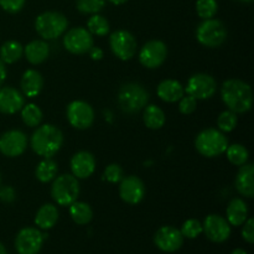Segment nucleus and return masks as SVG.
I'll return each mask as SVG.
<instances>
[{
    "label": "nucleus",
    "instance_id": "32",
    "mask_svg": "<svg viewBox=\"0 0 254 254\" xmlns=\"http://www.w3.org/2000/svg\"><path fill=\"white\" fill-rule=\"evenodd\" d=\"M87 30L96 36H106L109 32V22L102 15L93 14L87 21Z\"/></svg>",
    "mask_w": 254,
    "mask_h": 254
},
{
    "label": "nucleus",
    "instance_id": "3",
    "mask_svg": "<svg viewBox=\"0 0 254 254\" xmlns=\"http://www.w3.org/2000/svg\"><path fill=\"white\" fill-rule=\"evenodd\" d=\"M149 102V93L141 84L127 83L121 87L118 93L119 108L127 114H134L145 108Z\"/></svg>",
    "mask_w": 254,
    "mask_h": 254
},
{
    "label": "nucleus",
    "instance_id": "28",
    "mask_svg": "<svg viewBox=\"0 0 254 254\" xmlns=\"http://www.w3.org/2000/svg\"><path fill=\"white\" fill-rule=\"evenodd\" d=\"M143 119L145 126L148 127L149 129H153V130L163 128L166 121L164 111L160 107L155 106V104H150V106L145 107Z\"/></svg>",
    "mask_w": 254,
    "mask_h": 254
},
{
    "label": "nucleus",
    "instance_id": "11",
    "mask_svg": "<svg viewBox=\"0 0 254 254\" xmlns=\"http://www.w3.org/2000/svg\"><path fill=\"white\" fill-rule=\"evenodd\" d=\"M217 83L211 74L196 73L189 78L185 92L195 99H208L215 94Z\"/></svg>",
    "mask_w": 254,
    "mask_h": 254
},
{
    "label": "nucleus",
    "instance_id": "45",
    "mask_svg": "<svg viewBox=\"0 0 254 254\" xmlns=\"http://www.w3.org/2000/svg\"><path fill=\"white\" fill-rule=\"evenodd\" d=\"M231 254H247V252L245 250H242V248H237V250L233 251Z\"/></svg>",
    "mask_w": 254,
    "mask_h": 254
},
{
    "label": "nucleus",
    "instance_id": "35",
    "mask_svg": "<svg viewBox=\"0 0 254 254\" xmlns=\"http://www.w3.org/2000/svg\"><path fill=\"white\" fill-rule=\"evenodd\" d=\"M217 127L222 133H230L237 127V116L232 111H225L218 116Z\"/></svg>",
    "mask_w": 254,
    "mask_h": 254
},
{
    "label": "nucleus",
    "instance_id": "15",
    "mask_svg": "<svg viewBox=\"0 0 254 254\" xmlns=\"http://www.w3.org/2000/svg\"><path fill=\"white\" fill-rule=\"evenodd\" d=\"M202 232L213 243H223L230 238L231 225L220 215H208L202 225Z\"/></svg>",
    "mask_w": 254,
    "mask_h": 254
},
{
    "label": "nucleus",
    "instance_id": "47",
    "mask_svg": "<svg viewBox=\"0 0 254 254\" xmlns=\"http://www.w3.org/2000/svg\"><path fill=\"white\" fill-rule=\"evenodd\" d=\"M238 1H241V2H251V1H253V0H238Z\"/></svg>",
    "mask_w": 254,
    "mask_h": 254
},
{
    "label": "nucleus",
    "instance_id": "48",
    "mask_svg": "<svg viewBox=\"0 0 254 254\" xmlns=\"http://www.w3.org/2000/svg\"><path fill=\"white\" fill-rule=\"evenodd\" d=\"M0 185H1V175H0Z\"/></svg>",
    "mask_w": 254,
    "mask_h": 254
},
{
    "label": "nucleus",
    "instance_id": "6",
    "mask_svg": "<svg viewBox=\"0 0 254 254\" xmlns=\"http://www.w3.org/2000/svg\"><path fill=\"white\" fill-rule=\"evenodd\" d=\"M79 195L78 179L71 174H64L54 179L51 186V196L60 206H69L77 201Z\"/></svg>",
    "mask_w": 254,
    "mask_h": 254
},
{
    "label": "nucleus",
    "instance_id": "20",
    "mask_svg": "<svg viewBox=\"0 0 254 254\" xmlns=\"http://www.w3.org/2000/svg\"><path fill=\"white\" fill-rule=\"evenodd\" d=\"M236 189L242 196L252 198L254 196V166L253 164H247L241 166L236 176Z\"/></svg>",
    "mask_w": 254,
    "mask_h": 254
},
{
    "label": "nucleus",
    "instance_id": "43",
    "mask_svg": "<svg viewBox=\"0 0 254 254\" xmlns=\"http://www.w3.org/2000/svg\"><path fill=\"white\" fill-rule=\"evenodd\" d=\"M5 78H6V67H5V64L0 59V87L4 83Z\"/></svg>",
    "mask_w": 254,
    "mask_h": 254
},
{
    "label": "nucleus",
    "instance_id": "29",
    "mask_svg": "<svg viewBox=\"0 0 254 254\" xmlns=\"http://www.w3.org/2000/svg\"><path fill=\"white\" fill-rule=\"evenodd\" d=\"M57 164L56 161L52 160L51 158H44V160L40 161L39 165L36 166L35 175L40 183H50L54 180L57 175Z\"/></svg>",
    "mask_w": 254,
    "mask_h": 254
},
{
    "label": "nucleus",
    "instance_id": "36",
    "mask_svg": "<svg viewBox=\"0 0 254 254\" xmlns=\"http://www.w3.org/2000/svg\"><path fill=\"white\" fill-rule=\"evenodd\" d=\"M180 232L184 236V238L193 240V238L198 237L202 233V223L198 220H195V218H190V220L184 222Z\"/></svg>",
    "mask_w": 254,
    "mask_h": 254
},
{
    "label": "nucleus",
    "instance_id": "18",
    "mask_svg": "<svg viewBox=\"0 0 254 254\" xmlns=\"http://www.w3.org/2000/svg\"><path fill=\"white\" fill-rule=\"evenodd\" d=\"M25 104L24 94L12 87L0 88V113L15 114Z\"/></svg>",
    "mask_w": 254,
    "mask_h": 254
},
{
    "label": "nucleus",
    "instance_id": "25",
    "mask_svg": "<svg viewBox=\"0 0 254 254\" xmlns=\"http://www.w3.org/2000/svg\"><path fill=\"white\" fill-rule=\"evenodd\" d=\"M57 221H59V210L52 203L42 205L35 216V223L40 230H50L56 225Z\"/></svg>",
    "mask_w": 254,
    "mask_h": 254
},
{
    "label": "nucleus",
    "instance_id": "40",
    "mask_svg": "<svg viewBox=\"0 0 254 254\" xmlns=\"http://www.w3.org/2000/svg\"><path fill=\"white\" fill-rule=\"evenodd\" d=\"M242 237L247 243L252 245L254 242V220L253 218H247L243 223L242 228Z\"/></svg>",
    "mask_w": 254,
    "mask_h": 254
},
{
    "label": "nucleus",
    "instance_id": "42",
    "mask_svg": "<svg viewBox=\"0 0 254 254\" xmlns=\"http://www.w3.org/2000/svg\"><path fill=\"white\" fill-rule=\"evenodd\" d=\"M89 56H91L92 60L94 61H99V60L103 59V50L101 47H97V46H92L91 50H89Z\"/></svg>",
    "mask_w": 254,
    "mask_h": 254
},
{
    "label": "nucleus",
    "instance_id": "34",
    "mask_svg": "<svg viewBox=\"0 0 254 254\" xmlns=\"http://www.w3.org/2000/svg\"><path fill=\"white\" fill-rule=\"evenodd\" d=\"M106 0H76V7L81 14L93 15L102 11Z\"/></svg>",
    "mask_w": 254,
    "mask_h": 254
},
{
    "label": "nucleus",
    "instance_id": "7",
    "mask_svg": "<svg viewBox=\"0 0 254 254\" xmlns=\"http://www.w3.org/2000/svg\"><path fill=\"white\" fill-rule=\"evenodd\" d=\"M196 39L202 46L216 49L227 39V30L222 21L217 19L203 20L196 29Z\"/></svg>",
    "mask_w": 254,
    "mask_h": 254
},
{
    "label": "nucleus",
    "instance_id": "33",
    "mask_svg": "<svg viewBox=\"0 0 254 254\" xmlns=\"http://www.w3.org/2000/svg\"><path fill=\"white\" fill-rule=\"evenodd\" d=\"M217 0H197L196 1V12L202 20L212 19L217 14Z\"/></svg>",
    "mask_w": 254,
    "mask_h": 254
},
{
    "label": "nucleus",
    "instance_id": "31",
    "mask_svg": "<svg viewBox=\"0 0 254 254\" xmlns=\"http://www.w3.org/2000/svg\"><path fill=\"white\" fill-rule=\"evenodd\" d=\"M226 155L227 159L230 160L231 164L236 166H242L245 165L248 161V150L241 144H232V145H228L226 149Z\"/></svg>",
    "mask_w": 254,
    "mask_h": 254
},
{
    "label": "nucleus",
    "instance_id": "39",
    "mask_svg": "<svg viewBox=\"0 0 254 254\" xmlns=\"http://www.w3.org/2000/svg\"><path fill=\"white\" fill-rule=\"evenodd\" d=\"M25 5V0H0V6L9 14H16L21 11Z\"/></svg>",
    "mask_w": 254,
    "mask_h": 254
},
{
    "label": "nucleus",
    "instance_id": "1",
    "mask_svg": "<svg viewBox=\"0 0 254 254\" xmlns=\"http://www.w3.org/2000/svg\"><path fill=\"white\" fill-rule=\"evenodd\" d=\"M221 97L227 108L236 114L246 113L252 108V88L241 79H227L223 82Z\"/></svg>",
    "mask_w": 254,
    "mask_h": 254
},
{
    "label": "nucleus",
    "instance_id": "17",
    "mask_svg": "<svg viewBox=\"0 0 254 254\" xmlns=\"http://www.w3.org/2000/svg\"><path fill=\"white\" fill-rule=\"evenodd\" d=\"M119 195L128 205H138L145 196V186L138 176H126L122 179L119 185Z\"/></svg>",
    "mask_w": 254,
    "mask_h": 254
},
{
    "label": "nucleus",
    "instance_id": "8",
    "mask_svg": "<svg viewBox=\"0 0 254 254\" xmlns=\"http://www.w3.org/2000/svg\"><path fill=\"white\" fill-rule=\"evenodd\" d=\"M112 52L122 61H129L136 54V40L131 32L127 30H117L109 37Z\"/></svg>",
    "mask_w": 254,
    "mask_h": 254
},
{
    "label": "nucleus",
    "instance_id": "27",
    "mask_svg": "<svg viewBox=\"0 0 254 254\" xmlns=\"http://www.w3.org/2000/svg\"><path fill=\"white\" fill-rule=\"evenodd\" d=\"M22 54H24V47L20 42L15 41V40H9V41L4 42L2 46L0 47V59L4 64H15L21 59Z\"/></svg>",
    "mask_w": 254,
    "mask_h": 254
},
{
    "label": "nucleus",
    "instance_id": "23",
    "mask_svg": "<svg viewBox=\"0 0 254 254\" xmlns=\"http://www.w3.org/2000/svg\"><path fill=\"white\" fill-rule=\"evenodd\" d=\"M226 216H227V222L231 226H242L248 218V206L242 198H233L228 203L227 210H226Z\"/></svg>",
    "mask_w": 254,
    "mask_h": 254
},
{
    "label": "nucleus",
    "instance_id": "24",
    "mask_svg": "<svg viewBox=\"0 0 254 254\" xmlns=\"http://www.w3.org/2000/svg\"><path fill=\"white\" fill-rule=\"evenodd\" d=\"M24 54L27 61L31 64H40L50 55V46L44 40H34L24 47Z\"/></svg>",
    "mask_w": 254,
    "mask_h": 254
},
{
    "label": "nucleus",
    "instance_id": "26",
    "mask_svg": "<svg viewBox=\"0 0 254 254\" xmlns=\"http://www.w3.org/2000/svg\"><path fill=\"white\" fill-rule=\"evenodd\" d=\"M69 216L77 225H88L93 218V211L88 203L74 201L69 205Z\"/></svg>",
    "mask_w": 254,
    "mask_h": 254
},
{
    "label": "nucleus",
    "instance_id": "30",
    "mask_svg": "<svg viewBox=\"0 0 254 254\" xmlns=\"http://www.w3.org/2000/svg\"><path fill=\"white\" fill-rule=\"evenodd\" d=\"M21 119L27 127H39L42 121V111L39 106L34 103H29L21 108Z\"/></svg>",
    "mask_w": 254,
    "mask_h": 254
},
{
    "label": "nucleus",
    "instance_id": "9",
    "mask_svg": "<svg viewBox=\"0 0 254 254\" xmlns=\"http://www.w3.org/2000/svg\"><path fill=\"white\" fill-rule=\"evenodd\" d=\"M40 230L34 227H25L19 231L15 238V248L19 254H37L41 251L45 238Z\"/></svg>",
    "mask_w": 254,
    "mask_h": 254
},
{
    "label": "nucleus",
    "instance_id": "21",
    "mask_svg": "<svg viewBox=\"0 0 254 254\" xmlns=\"http://www.w3.org/2000/svg\"><path fill=\"white\" fill-rule=\"evenodd\" d=\"M44 87V78L36 69H27L21 78L22 94L27 98H35L39 96Z\"/></svg>",
    "mask_w": 254,
    "mask_h": 254
},
{
    "label": "nucleus",
    "instance_id": "13",
    "mask_svg": "<svg viewBox=\"0 0 254 254\" xmlns=\"http://www.w3.org/2000/svg\"><path fill=\"white\" fill-rule=\"evenodd\" d=\"M168 56V47L160 40H151L148 41L139 52V61L146 68H158Z\"/></svg>",
    "mask_w": 254,
    "mask_h": 254
},
{
    "label": "nucleus",
    "instance_id": "41",
    "mask_svg": "<svg viewBox=\"0 0 254 254\" xmlns=\"http://www.w3.org/2000/svg\"><path fill=\"white\" fill-rule=\"evenodd\" d=\"M15 200V191L10 186L0 188V201L5 203H10Z\"/></svg>",
    "mask_w": 254,
    "mask_h": 254
},
{
    "label": "nucleus",
    "instance_id": "37",
    "mask_svg": "<svg viewBox=\"0 0 254 254\" xmlns=\"http://www.w3.org/2000/svg\"><path fill=\"white\" fill-rule=\"evenodd\" d=\"M104 178L107 181L112 184L121 183L122 179L124 178L123 169L118 165V164H109L104 170Z\"/></svg>",
    "mask_w": 254,
    "mask_h": 254
},
{
    "label": "nucleus",
    "instance_id": "46",
    "mask_svg": "<svg viewBox=\"0 0 254 254\" xmlns=\"http://www.w3.org/2000/svg\"><path fill=\"white\" fill-rule=\"evenodd\" d=\"M0 254H7L6 250H5V247H4V245H2V243H0Z\"/></svg>",
    "mask_w": 254,
    "mask_h": 254
},
{
    "label": "nucleus",
    "instance_id": "10",
    "mask_svg": "<svg viewBox=\"0 0 254 254\" xmlns=\"http://www.w3.org/2000/svg\"><path fill=\"white\" fill-rule=\"evenodd\" d=\"M68 123L76 129H88L94 122V111L84 101H73L68 104L66 111Z\"/></svg>",
    "mask_w": 254,
    "mask_h": 254
},
{
    "label": "nucleus",
    "instance_id": "16",
    "mask_svg": "<svg viewBox=\"0 0 254 254\" xmlns=\"http://www.w3.org/2000/svg\"><path fill=\"white\" fill-rule=\"evenodd\" d=\"M154 243L163 252L173 253L183 247L184 236L181 235L180 230L173 226H163L156 231Z\"/></svg>",
    "mask_w": 254,
    "mask_h": 254
},
{
    "label": "nucleus",
    "instance_id": "5",
    "mask_svg": "<svg viewBox=\"0 0 254 254\" xmlns=\"http://www.w3.org/2000/svg\"><path fill=\"white\" fill-rule=\"evenodd\" d=\"M68 27V20L59 11H45L35 20L36 32L45 40H54L62 36Z\"/></svg>",
    "mask_w": 254,
    "mask_h": 254
},
{
    "label": "nucleus",
    "instance_id": "19",
    "mask_svg": "<svg viewBox=\"0 0 254 254\" xmlns=\"http://www.w3.org/2000/svg\"><path fill=\"white\" fill-rule=\"evenodd\" d=\"M71 170L74 178H89L96 170V159L89 151H78L71 159Z\"/></svg>",
    "mask_w": 254,
    "mask_h": 254
},
{
    "label": "nucleus",
    "instance_id": "38",
    "mask_svg": "<svg viewBox=\"0 0 254 254\" xmlns=\"http://www.w3.org/2000/svg\"><path fill=\"white\" fill-rule=\"evenodd\" d=\"M196 107H197V99H195L193 97L189 96V94H184L180 99V103H179V111L183 114H191L195 112Z\"/></svg>",
    "mask_w": 254,
    "mask_h": 254
},
{
    "label": "nucleus",
    "instance_id": "14",
    "mask_svg": "<svg viewBox=\"0 0 254 254\" xmlns=\"http://www.w3.org/2000/svg\"><path fill=\"white\" fill-rule=\"evenodd\" d=\"M27 146V138L24 131L12 129L0 136V153L7 158H16L24 154Z\"/></svg>",
    "mask_w": 254,
    "mask_h": 254
},
{
    "label": "nucleus",
    "instance_id": "44",
    "mask_svg": "<svg viewBox=\"0 0 254 254\" xmlns=\"http://www.w3.org/2000/svg\"><path fill=\"white\" fill-rule=\"evenodd\" d=\"M108 1L112 2L113 5H123V4H126L128 0H108Z\"/></svg>",
    "mask_w": 254,
    "mask_h": 254
},
{
    "label": "nucleus",
    "instance_id": "4",
    "mask_svg": "<svg viewBox=\"0 0 254 254\" xmlns=\"http://www.w3.org/2000/svg\"><path fill=\"white\" fill-rule=\"evenodd\" d=\"M195 146L198 153L206 158L222 155L228 146V139L217 129L208 128L200 131L195 139Z\"/></svg>",
    "mask_w": 254,
    "mask_h": 254
},
{
    "label": "nucleus",
    "instance_id": "2",
    "mask_svg": "<svg viewBox=\"0 0 254 254\" xmlns=\"http://www.w3.org/2000/svg\"><path fill=\"white\" fill-rule=\"evenodd\" d=\"M64 144V134L52 124L37 127L31 136V148L42 158H52Z\"/></svg>",
    "mask_w": 254,
    "mask_h": 254
},
{
    "label": "nucleus",
    "instance_id": "12",
    "mask_svg": "<svg viewBox=\"0 0 254 254\" xmlns=\"http://www.w3.org/2000/svg\"><path fill=\"white\" fill-rule=\"evenodd\" d=\"M64 46L71 54L83 55L93 46V36L84 27H74L64 35Z\"/></svg>",
    "mask_w": 254,
    "mask_h": 254
},
{
    "label": "nucleus",
    "instance_id": "22",
    "mask_svg": "<svg viewBox=\"0 0 254 254\" xmlns=\"http://www.w3.org/2000/svg\"><path fill=\"white\" fill-rule=\"evenodd\" d=\"M156 94L161 101L174 103V102L180 101L181 97L185 94V88L176 79H164L159 83L158 88H156Z\"/></svg>",
    "mask_w": 254,
    "mask_h": 254
}]
</instances>
